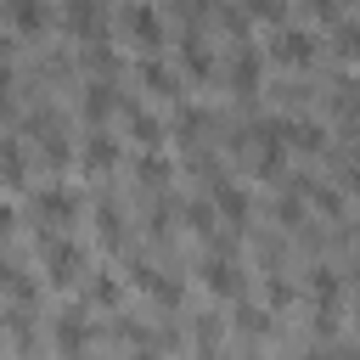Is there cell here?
<instances>
[{"label":"cell","instance_id":"obj_3","mask_svg":"<svg viewBox=\"0 0 360 360\" xmlns=\"http://www.w3.org/2000/svg\"><path fill=\"white\" fill-rule=\"evenodd\" d=\"M259 73H264V56H259V45H236V56H231V79H236V90L242 96H253L259 90Z\"/></svg>","mask_w":360,"mask_h":360},{"label":"cell","instance_id":"obj_22","mask_svg":"<svg viewBox=\"0 0 360 360\" xmlns=\"http://www.w3.org/2000/svg\"><path fill=\"white\" fill-rule=\"evenodd\" d=\"M90 62H96L101 73H118V56H112V45H101V39H96V51H90Z\"/></svg>","mask_w":360,"mask_h":360},{"label":"cell","instance_id":"obj_32","mask_svg":"<svg viewBox=\"0 0 360 360\" xmlns=\"http://www.w3.org/2000/svg\"><path fill=\"white\" fill-rule=\"evenodd\" d=\"M73 360H79V354H73Z\"/></svg>","mask_w":360,"mask_h":360},{"label":"cell","instance_id":"obj_12","mask_svg":"<svg viewBox=\"0 0 360 360\" xmlns=\"http://www.w3.org/2000/svg\"><path fill=\"white\" fill-rule=\"evenodd\" d=\"M118 163V146L107 141V135H90V146H84V169H112Z\"/></svg>","mask_w":360,"mask_h":360},{"label":"cell","instance_id":"obj_20","mask_svg":"<svg viewBox=\"0 0 360 360\" xmlns=\"http://www.w3.org/2000/svg\"><path fill=\"white\" fill-rule=\"evenodd\" d=\"M236 326H242L248 338H259V332L270 326V315H264V309H236Z\"/></svg>","mask_w":360,"mask_h":360},{"label":"cell","instance_id":"obj_14","mask_svg":"<svg viewBox=\"0 0 360 360\" xmlns=\"http://www.w3.org/2000/svg\"><path fill=\"white\" fill-rule=\"evenodd\" d=\"M84 112H90V118H107V112H112V84H107V79L84 90Z\"/></svg>","mask_w":360,"mask_h":360},{"label":"cell","instance_id":"obj_6","mask_svg":"<svg viewBox=\"0 0 360 360\" xmlns=\"http://www.w3.org/2000/svg\"><path fill=\"white\" fill-rule=\"evenodd\" d=\"M214 214H225L231 225H242L248 219V191L236 180H214Z\"/></svg>","mask_w":360,"mask_h":360},{"label":"cell","instance_id":"obj_15","mask_svg":"<svg viewBox=\"0 0 360 360\" xmlns=\"http://www.w3.org/2000/svg\"><path fill=\"white\" fill-rule=\"evenodd\" d=\"M129 129H135V141H141V146H158V141H163V135H158V118H152V112H141V107H129Z\"/></svg>","mask_w":360,"mask_h":360},{"label":"cell","instance_id":"obj_13","mask_svg":"<svg viewBox=\"0 0 360 360\" xmlns=\"http://www.w3.org/2000/svg\"><path fill=\"white\" fill-rule=\"evenodd\" d=\"M62 17H68V28H73V34H84V28L101 17V6H96V0H68V6H62Z\"/></svg>","mask_w":360,"mask_h":360},{"label":"cell","instance_id":"obj_21","mask_svg":"<svg viewBox=\"0 0 360 360\" xmlns=\"http://www.w3.org/2000/svg\"><path fill=\"white\" fill-rule=\"evenodd\" d=\"M338 51H343V56H360V28H354V22L338 28Z\"/></svg>","mask_w":360,"mask_h":360},{"label":"cell","instance_id":"obj_30","mask_svg":"<svg viewBox=\"0 0 360 360\" xmlns=\"http://www.w3.org/2000/svg\"><path fill=\"white\" fill-rule=\"evenodd\" d=\"M338 360H360V349H343V354H338Z\"/></svg>","mask_w":360,"mask_h":360},{"label":"cell","instance_id":"obj_31","mask_svg":"<svg viewBox=\"0 0 360 360\" xmlns=\"http://www.w3.org/2000/svg\"><path fill=\"white\" fill-rule=\"evenodd\" d=\"M354 298H360V281H354Z\"/></svg>","mask_w":360,"mask_h":360},{"label":"cell","instance_id":"obj_9","mask_svg":"<svg viewBox=\"0 0 360 360\" xmlns=\"http://www.w3.org/2000/svg\"><path fill=\"white\" fill-rule=\"evenodd\" d=\"M129 276H135V281H141V287H146L158 304H180V287H174L169 276H158L152 264H141V259H135V270H129Z\"/></svg>","mask_w":360,"mask_h":360},{"label":"cell","instance_id":"obj_5","mask_svg":"<svg viewBox=\"0 0 360 360\" xmlns=\"http://www.w3.org/2000/svg\"><path fill=\"white\" fill-rule=\"evenodd\" d=\"M84 343H90L84 309H62V315H56V349H62V354H84Z\"/></svg>","mask_w":360,"mask_h":360},{"label":"cell","instance_id":"obj_7","mask_svg":"<svg viewBox=\"0 0 360 360\" xmlns=\"http://www.w3.org/2000/svg\"><path fill=\"white\" fill-rule=\"evenodd\" d=\"M129 34H135V39L146 45V51H152V45L163 39V22H158V11H152L146 0H135V6H129Z\"/></svg>","mask_w":360,"mask_h":360},{"label":"cell","instance_id":"obj_1","mask_svg":"<svg viewBox=\"0 0 360 360\" xmlns=\"http://www.w3.org/2000/svg\"><path fill=\"white\" fill-rule=\"evenodd\" d=\"M39 248H45V270H51V287H73L79 270H84V248L56 236V231H39Z\"/></svg>","mask_w":360,"mask_h":360},{"label":"cell","instance_id":"obj_26","mask_svg":"<svg viewBox=\"0 0 360 360\" xmlns=\"http://www.w3.org/2000/svg\"><path fill=\"white\" fill-rule=\"evenodd\" d=\"M309 6H315V17H338L343 11V0H309Z\"/></svg>","mask_w":360,"mask_h":360},{"label":"cell","instance_id":"obj_27","mask_svg":"<svg viewBox=\"0 0 360 360\" xmlns=\"http://www.w3.org/2000/svg\"><path fill=\"white\" fill-rule=\"evenodd\" d=\"M11 219H17V214H11V202H0V236H11Z\"/></svg>","mask_w":360,"mask_h":360},{"label":"cell","instance_id":"obj_11","mask_svg":"<svg viewBox=\"0 0 360 360\" xmlns=\"http://www.w3.org/2000/svg\"><path fill=\"white\" fill-rule=\"evenodd\" d=\"M11 28L17 34H39L45 28V6L39 0H11Z\"/></svg>","mask_w":360,"mask_h":360},{"label":"cell","instance_id":"obj_17","mask_svg":"<svg viewBox=\"0 0 360 360\" xmlns=\"http://www.w3.org/2000/svg\"><path fill=\"white\" fill-rule=\"evenodd\" d=\"M186 219H191V231H197V236H214V208H208V202H191V208H186Z\"/></svg>","mask_w":360,"mask_h":360},{"label":"cell","instance_id":"obj_4","mask_svg":"<svg viewBox=\"0 0 360 360\" xmlns=\"http://www.w3.org/2000/svg\"><path fill=\"white\" fill-rule=\"evenodd\" d=\"M34 208H39V219H51V225H68V219L79 214V197H73L68 186H45V191L34 197Z\"/></svg>","mask_w":360,"mask_h":360},{"label":"cell","instance_id":"obj_24","mask_svg":"<svg viewBox=\"0 0 360 360\" xmlns=\"http://www.w3.org/2000/svg\"><path fill=\"white\" fill-rule=\"evenodd\" d=\"M163 174H169L163 158H141V180H163Z\"/></svg>","mask_w":360,"mask_h":360},{"label":"cell","instance_id":"obj_2","mask_svg":"<svg viewBox=\"0 0 360 360\" xmlns=\"http://www.w3.org/2000/svg\"><path fill=\"white\" fill-rule=\"evenodd\" d=\"M270 56L287 62V68H304V62H315V34H304V28H281L276 45H270Z\"/></svg>","mask_w":360,"mask_h":360},{"label":"cell","instance_id":"obj_19","mask_svg":"<svg viewBox=\"0 0 360 360\" xmlns=\"http://www.w3.org/2000/svg\"><path fill=\"white\" fill-rule=\"evenodd\" d=\"M287 135H292V146H304V152L321 146V129H315V124H287Z\"/></svg>","mask_w":360,"mask_h":360},{"label":"cell","instance_id":"obj_28","mask_svg":"<svg viewBox=\"0 0 360 360\" xmlns=\"http://www.w3.org/2000/svg\"><path fill=\"white\" fill-rule=\"evenodd\" d=\"M129 360H158V354H152V349H135V354H129Z\"/></svg>","mask_w":360,"mask_h":360},{"label":"cell","instance_id":"obj_23","mask_svg":"<svg viewBox=\"0 0 360 360\" xmlns=\"http://www.w3.org/2000/svg\"><path fill=\"white\" fill-rule=\"evenodd\" d=\"M90 292H96V304H118V281H112V276H96Z\"/></svg>","mask_w":360,"mask_h":360},{"label":"cell","instance_id":"obj_8","mask_svg":"<svg viewBox=\"0 0 360 360\" xmlns=\"http://www.w3.org/2000/svg\"><path fill=\"white\" fill-rule=\"evenodd\" d=\"M202 281H208L214 292H231V298L242 292V270H236L231 259H208V264H202Z\"/></svg>","mask_w":360,"mask_h":360},{"label":"cell","instance_id":"obj_16","mask_svg":"<svg viewBox=\"0 0 360 360\" xmlns=\"http://www.w3.org/2000/svg\"><path fill=\"white\" fill-rule=\"evenodd\" d=\"M141 79H146L152 90H169V84H174V79H169V68H163L158 56H146V62H141Z\"/></svg>","mask_w":360,"mask_h":360},{"label":"cell","instance_id":"obj_29","mask_svg":"<svg viewBox=\"0 0 360 360\" xmlns=\"http://www.w3.org/2000/svg\"><path fill=\"white\" fill-rule=\"evenodd\" d=\"M298 360H326V354H321V349H309V354H298Z\"/></svg>","mask_w":360,"mask_h":360},{"label":"cell","instance_id":"obj_10","mask_svg":"<svg viewBox=\"0 0 360 360\" xmlns=\"http://www.w3.org/2000/svg\"><path fill=\"white\" fill-rule=\"evenodd\" d=\"M180 62H186V73H191V79H208V73H214V56H208V45H202L197 34H186V45H180Z\"/></svg>","mask_w":360,"mask_h":360},{"label":"cell","instance_id":"obj_25","mask_svg":"<svg viewBox=\"0 0 360 360\" xmlns=\"http://www.w3.org/2000/svg\"><path fill=\"white\" fill-rule=\"evenodd\" d=\"M248 11H259V17H281L287 6H281V0H248Z\"/></svg>","mask_w":360,"mask_h":360},{"label":"cell","instance_id":"obj_18","mask_svg":"<svg viewBox=\"0 0 360 360\" xmlns=\"http://www.w3.org/2000/svg\"><path fill=\"white\" fill-rule=\"evenodd\" d=\"M101 242H107V248L124 242V231H118V208H112V202H101Z\"/></svg>","mask_w":360,"mask_h":360}]
</instances>
